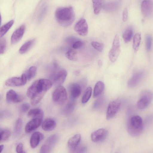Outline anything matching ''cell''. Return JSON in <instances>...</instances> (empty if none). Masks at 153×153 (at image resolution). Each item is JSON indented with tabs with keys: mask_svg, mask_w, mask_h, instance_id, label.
<instances>
[{
	"mask_svg": "<svg viewBox=\"0 0 153 153\" xmlns=\"http://www.w3.org/2000/svg\"><path fill=\"white\" fill-rule=\"evenodd\" d=\"M120 52V42L118 35H116L113 40L112 47L108 53V57L111 62H115Z\"/></svg>",
	"mask_w": 153,
	"mask_h": 153,
	"instance_id": "obj_6",
	"label": "cell"
},
{
	"mask_svg": "<svg viewBox=\"0 0 153 153\" xmlns=\"http://www.w3.org/2000/svg\"><path fill=\"white\" fill-rule=\"evenodd\" d=\"M47 11V7L45 6L42 9L41 12H40L39 16V19L41 20L43 17L44 16Z\"/></svg>",
	"mask_w": 153,
	"mask_h": 153,
	"instance_id": "obj_44",
	"label": "cell"
},
{
	"mask_svg": "<svg viewBox=\"0 0 153 153\" xmlns=\"http://www.w3.org/2000/svg\"><path fill=\"white\" fill-rule=\"evenodd\" d=\"M59 139V136L56 134L52 135L45 141L41 147L40 152L47 153L50 152L56 145Z\"/></svg>",
	"mask_w": 153,
	"mask_h": 153,
	"instance_id": "obj_7",
	"label": "cell"
},
{
	"mask_svg": "<svg viewBox=\"0 0 153 153\" xmlns=\"http://www.w3.org/2000/svg\"><path fill=\"white\" fill-rule=\"evenodd\" d=\"M133 35L132 28L129 27L124 31L123 34V38L125 43L129 42L131 40Z\"/></svg>",
	"mask_w": 153,
	"mask_h": 153,
	"instance_id": "obj_27",
	"label": "cell"
},
{
	"mask_svg": "<svg viewBox=\"0 0 153 153\" xmlns=\"http://www.w3.org/2000/svg\"><path fill=\"white\" fill-rule=\"evenodd\" d=\"M43 138L44 135L42 133L39 131L34 132L32 135L30 139L31 147L33 149L36 148Z\"/></svg>",
	"mask_w": 153,
	"mask_h": 153,
	"instance_id": "obj_20",
	"label": "cell"
},
{
	"mask_svg": "<svg viewBox=\"0 0 153 153\" xmlns=\"http://www.w3.org/2000/svg\"><path fill=\"white\" fill-rule=\"evenodd\" d=\"M152 38L151 35L148 34L145 37L146 48L148 51H150L152 44Z\"/></svg>",
	"mask_w": 153,
	"mask_h": 153,
	"instance_id": "obj_35",
	"label": "cell"
},
{
	"mask_svg": "<svg viewBox=\"0 0 153 153\" xmlns=\"http://www.w3.org/2000/svg\"><path fill=\"white\" fill-rule=\"evenodd\" d=\"M128 16V10L126 8L123 11V20L124 22L126 21Z\"/></svg>",
	"mask_w": 153,
	"mask_h": 153,
	"instance_id": "obj_46",
	"label": "cell"
},
{
	"mask_svg": "<svg viewBox=\"0 0 153 153\" xmlns=\"http://www.w3.org/2000/svg\"><path fill=\"white\" fill-rule=\"evenodd\" d=\"M119 6L118 1H115L106 3L103 6L104 9L106 11H111L116 10Z\"/></svg>",
	"mask_w": 153,
	"mask_h": 153,
	"instance_id": "obj_26",
	"label": "cell"
},
{
	"mask_svg": "<svg viewBox=\"0 0 153 153\" xmlns=\"http://www.w3.org/2000/svg\"><path fill=\"white\" fill-rule=\"evenodd\" d=\"M103 98L100 97L95 101L93 105V108L96 109L99 108L103 103Z\"/></svg>",
	"mask_w": 153,
	"mask_h": 153,
	"instance_id": "obj_41",
	"label": "cell"
},
{
	"mask_svg": "<svg viewBox=\"0 0 153 153\" xmlns=\"http://www.w3.org/2000/svg\"><path fill=\"white\" fill-rule=\"evenodd\" d=\"M67 58L71 61H76L77 60V55L76 51L73 49H70L66 53Z\"/></svg>",
	"mask_w": 153,
	"mask_h": 153,
	"instance_id": "obj_32",
	"label": "cell"
},
{
	"mask_svg": "<svg viewBox=\"0 0 153 153\" xmlns=\"http://www.w3.org/2000/svg\"><path fill=\"white\" fill-rule=\"evenodd\" d=\"M68 90L71 99L76 100L80 95L82 88L80 84L76 83H73L70 85Z\"/></svg>",
	"mask_w": 153,
	"mask_h": 153,
	"instance_id": "obj_14",
	"label": "cell"
},
{
	"mask_svg": "<svg viewBox=\"0 0 153 153\" xmlns=\"http://www.w3.org/2000/svg\"><path fill=\"white\" fill-rule=\"evenodd\" d=\"M10 131L7 129L1 130L0 132V141L2 142L7 140L10 137Z\"/></svg>",
	"mask_w": 153,
	"mask_h": 153,
	"instance_id": "obj_33",
	"label": "cell"
},
{
	"mask_svg": "<svg viewBox=\"0 0 153 153\" xmlns=\"http://www.w3.org/2000/svg\"><path fill=\"white\" fill-rule=\"evenodd\" d=\"M35 42L34 39L28 40L23 44L19 49V52L21 54H23L29 51Z\"/></svg>",
	"mask_w": 153,
	"mask_h": 153,
	"instance_id": "obj_24",
	"label": "cell"
},
{
	"mask_svg": "<svg viewBox=\"0 0 153 153\" xmlns=\"http://www.w3.org/2000/svg\"><path fill=\"white\" fill-rule=\"evenodd\" d=\"M42 120V119H32L25 126V130L26 132L29 133L35 130L40 126Z\"/></svg>",
	"mask_w": 153,
	"mask_h": 153,
	"instance_id": "obj_18",
	"label": "cell"
},
{
	"mask_svg": "<svg viewBox=\"0 0 153 153\" xmlns=\"http://www.w3.org/2000/svg\"><path fill=\"white\" fill-rule=\"evenodd\" d=\"M87 150L86 147L84 145H79V144L74 151L73 152L83 153L85 152Z\"/></svg>",
	"mask_w": 153,
	"mask_h": 153,
	"instance_id": "obj_39",
	"label": "cell"
},
{
	"mask_svg": "<svg viewBox=\"0 0 153 153\" xmlns=\"http://www.w3.org/2000/svg\"><path fill=\"white\" fill-rule=\"evenodd\" d=\"M25 30V26H21L13 33L11 38V43L15 44L19 42L23 37Z\"/></svg>",
	"mask_w": 153,
	"mask_h": 153,
	"instance_id": "obj_16",
	"label": "cell"
},
{
	"mask_svg": "<svg viewBox=\"0 0 153 153\" xmlns=\"http://www.w3.org/2000/svg\"><path fill=\"white\" fill-rule=\"evenodd\" d=\"M144 74V72L142 71L134 73L128 81V86L131 88L136 86L143 78Z\"/></svg>",
	"mask_w": 153,
	"mask_h": 153,
	"instance_id": "obj_15",
	"label": "cell"
},
{
	"mask_svg": "<svg viewBox=\"0 0 153 153\" xmlns=\"http://www.w3.org/2000/svg\"><path fill=\"white\" fill-rule=\"evenodd\" d=\"M4 148V145H1L0 146V152H1L2 151Z\"/></svg>",
	"mask_w": 153,
	"mask_h": 153,
	"instance_id": "obj_48",
	"label": "cell"
},
{
	"mask_svg": "<svg viewBox=\"0 0 153 153\" xmlns=\"http://www.w3.org/2000/svg\"><path fill=\"white\" fill-rule=\"evenodd\" d=\"M6 47V41L4 38H1L0 42V53L3 54L5 52Z\"/></svg>",
	"mask_w": 153,
	"mask_h": 153,
	"instance_id": "obj_38",
	"label": "cell"
},
{
	"mask_svg": "<svg viewBox=\"0 0 153 153\" xmlns=\"http://www.w3.org/2000/svg\"><path fill=\"white\" fill-rule=\"evenodd\" d=\"M16 151L17 153H25L23 149V145L22 143L18 144L16 148Z\"/></svg>",
	"mask_w": 153,
	"mask_h": 153,
	"instance_id": "obj_43",
	"label": "cell"
},
{
	"mask_svg": "<svg viewBox=\"0 0 153 153\" xmlns=\"http://www.w3.org/2000/svg\"><path fill=\"white\" fill-rule=\"evenodd\" d=\"M22 100V97L13 90H10L7 92L6 100L8 103L20 102Z\"/></svg>",
	"mask_w": 153,
	"mask_h": 153,
	"instance_id": "obj_17",
	"label": "cell"
},
{
	"mask_svg": "<svg viewBox=\"0 0 153 153\" xmlns=\"http://www.w3.org/2000/svg\"><path fill=\"white\" fill-rule=\"evenodd\" d=\"M10 115V113L7 111H3L0 113V117L1 118L7 117L9 116Z\"/></svg>",
	"mask_w": 153,
	"mask_h": 153,
	"instance_id": "obj_45",
	"label": "cell"
},
{
	"mask_svg": "<svg viewBox=\"0 0 153 153\" xmlns=\"http://www.w3.org/2000/svg\"><path fill=\"white\" fill-rule=\"evenodd\" d=\"M91 45L94 48L100 52H102L104 48V45L103 43L95 41H93L91 42Z\"/></svg>",
	"mask_w": 153,
	"mask_h": 153,
	"instance_id": "obj_37",
	"label": "cell"
},
{
	"mask_svg": "<svg viewBox=\"0 0 153 153\" xmlns=\"http://www.w3.org/2000/svg\"><path fill=\"white\" fill-rule=\"evenodd\" d=\"M153 98V94L149 90L142 92L137 103V106L140 110L146 108L150 103Z\"/></svg>",
	"mask_w": 153,
	"mask_h": 153,
	"instance_id": "obj_4",
	"label": "cell"
},
{
	"mask_svg": "<svg viewBox=\"0 0 153 153\" xmlns=\"http://www.w3.org/2000/svg\"><path fill=\"white\" fill-rule=\"evenodd\" d=\"M141 40V34L138 33L135 34L133 39V48L135 52L137 51L138 50Z\"/></svg>",
	"mask_w": 153,
	"mask_h": 153,
	"instance_id": "obj_29",
	"label": "cell"
},
{
	"mask_svg": "<svg viewBox=\"0 0 153 153\" xmlns=\"http://www.w3.org/2000/svg\"><path fill=\"white\" fill-rule=\"evenodd\" d=\"M28 116L33 118L42 119L44 116L43 111L39 108H34L30 109L27 114Z\"/></svg>",
	"mask_w": 153,
	"mask_h": 153,
	"instance_id": "obj_22",
	"label": "cell"
},
{
	"mask_svg": "<svg viewBox=\"0 0 153 153\" xmlns=\"http://www.w3.org/2000/svg\"><path fill=\"white\" fill-rule=\"evenodd\" d=\"M55 16L59 23L63 27L71 25L75 18L74 9L71 6L57 8L55 12Z\"/></svg>",
	"mask_w": 153,
	"mask_h": 153,
	"instance_id": "obj_2",
	"label": "cell"
},
{
	"mask_svg": "<svg viewBox=\"0 0 153 153\" xmlns=\"http://www.w3.org/2000/svg\"><path fill=\"white\" fill-rule=\"evenodd\" d=\"M27 79L26 75L23 74L20 77H14L7 79L5 81V84L8 86H21L25 84Z\"/></svg>",
	"mask_w": 153,
	"mask_h": 153,
	"instance_id": "obj_9",
	"label": "cell"
},
{
	"mask_svg": "<svg viewBox=\"0 0 153 153\" xmlns=\"http://www.w3.org/2000/svg\"><path fill=\"white\" fill-rule=\"evenodd\" d=\"M75 100L71 99V100L67 104L63 109L64 114L68 115L72 113L75 106Z\"/></svg>",
	"mask_w": 153,
	"mask_h": 153,
	"instance_id": "obj_25",
	"label": "cell"
},
{
	"mask_svg": "<svg viewBox=\"0 0 153 153\" xmlns=\"http://www.w3.org/2000/svg\"><path fill=\"white\" fill-rule=\"evenodd\" d=\"M108 131L104 128H100L93 132L91 134V140L94 142L100 143L106 139Z\"/></svg>",
	"mask_w": 153,
	"mask_h": 153,
	"instance_id": "obj_10",
	"label": "cell"
},
{
	"mask_svg": "<svg viewBox=\"0 0 153 153\" xmlns=\"http://www.w3.org/2000/svg\"><path fill=\"white\" fill-rule=\"evenodd\" d=\"M22 124V119L19 118L16 121L14 128V132L16 135L19 134L21 132Z\"/></svg>",
	"mask_w": 153,
	"mask_h": 153,
	"instance_id": "obj_34",
	"label": "cell"
},
{
	"mask_svg": "<svg viewBox=\"0 0 153 153\" xmlns=\"http://www.w3.org/2000/svg\"><path fill=\"white\" fill-rule=\"evenodd\" d=\"M67 98V94L65 88L63 86H58L53 91L52 99L53 101L59 105L63 104Z\"/></svg>",
	"mask_w": 153,
	"mask_h": 153,
	"instance_id": "obj_5",
	"label": "cell"
},
{
	"mask_svg": "<svg viewBox=\"0 0 153 153\" xmlns=\"http://www.w3.org/2000/svg\"><path fill=\"white\" fill-rule=\"evenodd\" d=\"M67 75V73L65 69L59 70L54 75L53 79L54 85L56 86H60L64 82Z\"/></svg>",
	"mask_w": 153,
	"mask_h": 153,
	"instance_id": "obj_13",
	"label": "cell"
},
{
	"mask_svg": "<svg viewBox=\"0 0 153 153\" xmlns=\"http://www.w3.org/2000/svg\"><path fill=\"white\" fill-rule=\"evenodd\" d=\"M52 84V82L47 79H42L34 81L27 92V96L30 99L31 104L33 105L38 104Z\"/></svg>",
	"mask_w": 153,
	"mask_h": 153,
	"instance_id": "obj_1",
	"label": "cell"
},
{
	"mask_svg": "<svg viewBox=\"0 0 153 153\" xmlns=\"http://www.w3.org/2000/svg\"><path fill=\"white\" fill-rule=\"evenodd\" d=\"M82 42L80 41H77L75 42L72 45V46L74 49H77L79 48L82 45Z\"/></svg>",
	"mask_w": 153,
	"mask_h": 153,
	"instance_id": "obj_42",
	"label": "cell"
},
{
	"mask_svg": "<svg viewBox=\"0 0 153 153\" xmlns=\"http://www.w3.org/2000/svg\"><path fill=\"white\" fill-rule=\"evenodd\" d=\"M103 0H92L94 12L96 15L100 12L102 7Z\"/></svg>",
	"mask_w": 153,
	"mask_h": 153,
	"instance_id": "obj_28",
	"label": "cell"
},
{
	"mask_svg": "<svg viewBox=\"0 0 153 153\" xmlns=\"http://www.w3.org/2000/svg\"><path fill=\"white\" fill-rule=\"evenodd\" d=\"M36 71V67L34 66L31 67L29 69L27 78L28 80H30L35 76Z\"/></svg>",
	"mask_w": 153,
	"mask_h": 153,
	"instance_id": "obj_36",
	"label": "cell"
},
{
	"mask_svg": "<svg viewBox=\"0 0 153 153\" xmlns=\"http://www.w3.org/2000/svg\"><path fill=\"white\" fill-rule=\"evenodd\" d=\"M56 125L55 121L52 118L46 119L42 123V129L46 131H51L54 129Z\"/></svg>",
	"mask_w": 153,
	"mask_h": 153,
	"instance_id": "obj_21",
	"label": "cell"
},
{
	"mask_svg": "<svg viewBox=\"0 0 153 153\" xmlns=\"http://www.w3.org/2000/svg\"><path fill=\"white\" fill-rule=\"evenodd\" d=\"M121 104V101L119 99L113 100L109 103L106 111L107 119H111L115 116L119 110Z\"/></svg>",
	"mask_w": 153,
	"mask_h": 153,
	"instance_id": "obj_8",
	"label": "cell"
},
{
	"mask_svg": "<svg viewBox=\"0 0 153 153\" xmlns=\"http://www.w3.org/2000/svg\"><path fill=\"white\" fill-rule=\"evenodd\" d=\"M128 132L131 136H139L143 129V124L142 118L139 116H132L128 120L127 124Z\"/></svg>",
	"mask_w": 153,
	"mask_h": 153,
	"instance_id": "obj_3",
	"label": "cell"
},
{
	"mask_svg": "<svg viewBox=\"0 0 153 153\" xmlns=\"http://www.w3.org/2000/svg\"><path fill=\"white\" fill-rule=\"evenodd\" d=\"M92 89L91 87H88L85 89L82 99L83 104L87 103L90 99L92 94Z\"/></svg>",
	"mask_w": 153,
	"mask_h": 153,
	"instance_id": "obj_31",
	"label": "cell"
},
{
	"mask_svg": "<svg viewBox=\"0 0 153 153\" xmlns=\"http://www.w3.org/2000/svg\"><path fill=\"white\" fill-rule=\"evenodd\" d=\"M80 73V71H75L74 72V74L75 75H78Z\"/></svg>",
	"mask_w": 153,
	"mask_h": 153,
	"instance_id": "obj_49",
	"label": "cell"
},
{
	"mask_svg": "<svg viewBox=\"0 0 153 153\" xmlns=\"http://www.w3.org/2000/svg\"><path fill=\"white\" fill-rule=\"evenodd\" d=\"M74 30L79 35L86 36L88 32V26L85 19L82 18L78 21L75 25Z\"/></svg>",
	"mask_w": 153,
	"mask_h": 153,
	"instance_id": "obj_11",
	"label": "cell"
},
{
	"mask_svg": "<svg viewBox=\"0 0 153 153\" xmlns=\"http://www.w3.org/2000/svg\"><path fill=\"white\" fill-rule=\"evenodd\" d=\"M14 23V21L11 20L2 26L0 29V37L1 38L7 32Z\"/></svg>",
	"mask_w": 153,
	"mask_h": 153,
	"instance_id": "obj_30",
	"label": "cell"
},
{
	"mask_svg": "<svg viewBox=\"0 0 153 153\" xmlns=\"http://www.w3.org/2000/svg\"><path fill=\"white\" fill-rule=\"evenodd\" d=\"M81 139L79 134H76L71 138L68 142V146L72 152L79 144Z\"/></svg>",
	"mask_w": 153,
	"mask_h": 153,
	"instance_id": "obj_19",
	"label": "cell"
},
{
	"mask_svg": "<svg viewBox=\"0 0 153 153\" xmlns=\"http://www.w3.org/2000/svg\"><path fill=\"white\" fill-rule=\"evenodd\" d=\"M30 107L29 104L27 103H24L21 105L20 107V111L21 113H25L26 112Z\"/></svg>",
	"mask_w": 153,
	"mask_h": 153,
	"instance_id": "obj_40",
	"label": "cell"
},
{
	"mask_svg": "<svg viewBox=\"0 0 153 153\" xmlns=\"http://www.w3.org/2000/svg\"><path fill=\"white\" fill-rule=\"evenodd\" d=\"M105 88V85L101 81L97 82L96 84L94 90L93 96L94 97L99 96L103 92Z\"/></svg>",
	"mask_w": 153,
	"mask_h": 153,
	"instance_id": "obj_23",
	"label": "cell"
},
{
	"mask_svg": "<svg viewBox=\"0 0 153 153\" xmlns=\"http://www.w3.org/2000/svg\"><path fill=\"white\" fill-rule=\"evenodd\" d=\"M98 66L99 67H101L102 66V61L100 59L98 61Z\"/></svg>",
	"mask_w": 153,
	"mask_h": 153,
	"instance_id": "obj_47",
	"label": "cell"
},
{
	"mask_svg": "<svg viewBox=\"0 0 153 153\" xmlns=\"http://www.w3.org/2000/svg\"><path fill=\"white\" fill-rule=\"evenodd\" d=\"M142 14L146 17L150 16L153 12V2L151 0H145L143 1L141 6Z\"/></svg>",
	"mask_w": 153,
	"mask_h": 153,
	"instance_id": "obj_12",
	"label": "cell"
}]
</instances>
